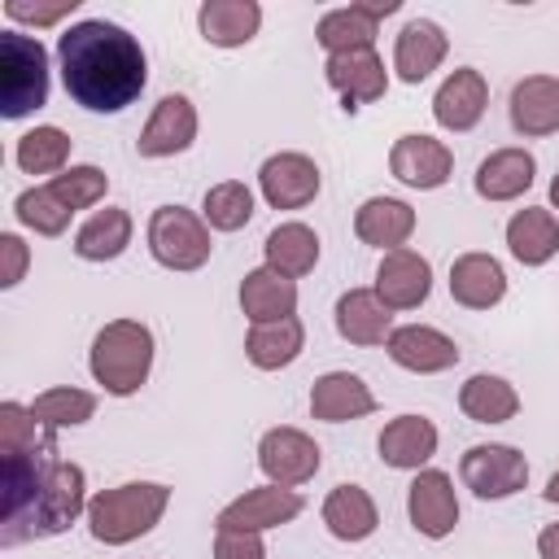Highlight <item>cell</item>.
<instances>
[{
  "instance_id": "obj_1",
  "label": "cell",
  "mask_w": 559,
  "mask_h": 559,
  "mask_svg": "<svg viewBox=\"0 0 559 559\" xmlns=\"http://www.w3.org/2000/svg\"><path fill=\"white\" fill-rule=\"evenodd\" d=\"M57 61H61L66 96L87 114H122L127 105L140 100L148 83V61L140 39L105 17H83L66 26L57 39Z\"/></svg>"
},
{
  "instance_id": "obj_2",
  "label": "cell",
  "mask_w": 559,
  "mask_h": 559,
  "mask_svg": "<svg viewBox=\"0 0 559 559\" xmlns=\"http://www.w3.org/2000/svg\"><path fill=\"white\" fill-rule=\"evenodd\" d=\"M87 476L79 463H66V459H48L44 463V476H39V493L35 502L26 507L22 520L4 524L0 542L4 546H17V542H31V537H57L66 533L79 515H87Z\"/></svg>"
},
{
  "instance_id": "obj_3",
  "label": "cell",
  "mask_w": 559,
  "mask_h": 559,
  "mask_svg": "<svg viewBox=\"0 0 559 559\" xmlns=\"http://www.w3.org/2000/svg\"><path fill=\"white\" fill-rule=\"evenodd\" d=\"M170 507V485L157 480H127L114 489H100L87 502V533L100 546H127L144 537Z\"/></svg>"
},
{
  "instance_id": "obj_4",
  "label": "cell",
  "mask_w": 559,
  "mask_h": 559,
  "mask_svg": "<svg viewBox=\"0 0 559 559\" xmlns=\"http://www.w3.org/2000/svg\"><path fill=\"white\" fill-rule=\"evenodd\" d=\"M87 367L105 393H114V397L140 393V384L153 371V332L140 319H109L92 336Z\"/></svg>"
},
{
  "instance_id": "obj_5",
  "label": "cell",
  "mask_w": 559,
  "mask_h": 559,
  "mask_svg": "<svg viewBox=\"0 0 559 559\" xmlns=\"http://www.w3.org/2000/svg\"><path fill=\"white\" fill-rule=\"evenodd\" d=\"M48 100V52L35 35H0V114L9 122L26 118Z\"/></svg>"
},
{
  "instance_id": "obj_6",
  "label": "cell",
  "mask_w": 559,
  "mask_h": 559,
  "mask_svg": "<svg viewBox=\"0 0 559 559\" xmlns=\"http://www.w3.org/2000/svg\"><path fill=\"white\" fill-rule=\"evenodd\" d=\"M210 223L183 205H157L148 218V253L166 271H197L210 262Z\"/></svg>"
},
{
  "instance_id": "obj_7",
  "label": "cell",
  "mask_w": 559,
  "mask_h": 559,
  "mask_svg": "<svg viewBox=\"0 0 559 559\" xmlns=\"http://www.w3.org/2000/svg\"><path fill=\"white\" fill-rule=\"evenodd\" d=\"M459 476L476 498L498 502V498H511L528 485V459L515 445H493L489 441V445H472L459 459Z\"/></svg>"
},
{
  "instance_id": "obj_8",
  "label": "cell",
  "mask_w": 559,
  "mask_h": 559,
  "mask_svg": "<svg viewBox=\"0 0 559 559\" xmlns=\"http://www.w3.org/2000/svg\"><path fill=\"white\" fill-rule=\"evenodd\" d=\"M319 463H323V450L301 428H288L284 424V428L262 432V441H258V467H262V476L271 485H284V489L306 485L319 472Z\"/></svg>"
},
{
  "instance_id": "obj_9",
  "label": "cell",
  "mask_w": 559,
  "mask_h": 559,
  "mask_svg": "<svg viewBox=\"0 0 559 559\" xmlns=\"http://www.w3.org/2000/svg\"><path fill=\"white\" fill-rule=\"evenodd\" d=\"M406 515H411V524H415L419 537H428V542L450 537L454 524H459L454 480H450L445 472H437V467L415 472V480H411V489H406Z\"/></svg>"
},
{
  "instance_id": "obj_10",
  "label": "cell",
  "mask_w": 559,
  "mask_h": 559,
  "mask_svg": "<svg viewBox=\"0 0 559 559\" xmlns=\"http://www.w3.org/2000/svg\"><path fill=\"white\" fill-rule=\"evenodd\" d=\"M301 493L297 489H284V485H258V489H245L240 498H231L223 511H218V528H245V533H262V528H280L288 520L301 515Z\"/></svg>"
},
{
  "instance_id": "obj_11",
  "label": "cell",
  "mask_w": 559,
  "mask_h": 559,
  "mask_svg": "<svg viewBox=\"0 0 559 559\" xmlns=\"http://www.w3.org/2000/svg\"><path fill=\"white\" fill-rule=\"evenodd\" d=\"M389 170L393 179H402L406 188H419V192H432L450 179L454 170V153L450 144L424 135V131H411V135H397L393 153H389Z\"/></svg>"
},
{
  "instance_id": "obj_12",
  "label": "cell",
  "mask_w": 559,
  "mask_h": 559,
  "mask_svg": "<svg viewBox=\"0 0 559 559\" xmlns=\"http://www.w3.org/2000/svg\"><path fill=\"white\" fill-rule=\"evenodd\" d=\"M319 166L306 153H271L258 170V188L271 210H301L319 197Z\"/></svg>"
},
{
  "instance_id": "obj_13",
  "label": "cell",
  "mask_w": 559,
  "mask_h": 559,
  "mask_svg": "<svg viewBox=\"0 0 559 559\" xmlns=\"http://www.w3.org/2000/svg\"><path fill=\"white\" fill-rule=\"evenodd\" d=\"M389 13H397V0L341 4V9H332V13H323V17H319L314 39L328 48V57L371 48V44H376V31H380V17H389Z\"/></svg>"
},
{
  "instance_id": "obj_14",
  "label": "cell",
  "mask_w": 559,
  "mask_h": 559,
  "mask_svg": "<svg viewBox=\"0 0 559 559\" xmlns=\"http://www.w3.org/2000/svg\"><path fill=\"white\" fill-rule=\"evenodd\" d=\"M192 140H197V105L188 96L170 92L153 105L135 148H140V157H175V153L192 148Z\"/></svg>"
},
{
  "instance_id": "obj_15",
  "label": "cell",
  "mask_w": 559,
  "mask_h": 559,
  "mask_svg": "<svg viewBox=\"0 0 559 559\" xmlns=\"http://www.w3.org/2000/svg\"><path fill=\"white\" fill-rule=\"evenodd\" d=\"M376 293L389 310H415L432 293V266L415 249H393L376 266Z\"/></svg>"
},
{
  "instance_id": "obj_16",
  "label": "cell",
  "mask_w": 559,
  "mask_h": 559,
  "mask_svg": "<svg viewBox=\"0 0 559 559\" xmlns=\"http://www.w3.org/2000/svg\"><path fill=\"white\" fill-rule=\"evenodd\" d=\"M384 349H389V358L397 367H406L415 376H437V371H450L459 362V345L445 332L428 328V323H402V328H393L389 341H384Z\"/></svg>"
},
{
  "instance_id": "obj_17",
  "label": "cell",
  "mask_w": 559,
  "mask_h": 559,
  "mask_svg": "<svg viewBox=\"0 0 559 559\" xmlns=\"http://www.w3.org/2000/svg\"><path fill=\"white\" fill-rule=\"evenodd\" d=\"M323 74L332 83V92H341L345 109H358V105H371L389 92V74H384V61L376 57V48H358V52H336L323 61Z\"/></svg>"
},
{
  "instance_id": "obj_18",
  "label": "cell",
  "mask_w": 559,
  "mask_h": 559,
  "mask_svg": "<svg viewBox=\"0 0 559 559\" xmlns=\"http://www.w3.org/2000/svg\"><path fill=\"white\" fill-rule=\"evenodd\" d=\"M485 105H489V83L480 70L472 66H459L454 74H445V83L437 87L432 96V118L437 127L445 131H472L480 118H485Z\"/></svg>"
},
{
  "instance_id": "obj_19",
  "label": "cell",
  "mask_w": 559,
  "mask_h": 559,
  "mask_svg": "<svg viewBox=\"0 0 559 559\" xmlns=\"http://www.w3.org/2000/svg\"><path fill=\"white\" fill-rule=\"evenodd\" d=\"M511 127L528 140L559 131V79L555 74H528L511 87Z\"/></svg>"
},
{
  "instance_id": "obj_20",
  "label": "cell",
  "mask_w": 559,
  "mask_h": 559,
  "mask_svg": "<svg viewBox=\"0 0 559 559\" xmlns=\"http://www.w3.org/2000/svg\"><path fill=\"white\" fill-rule=\"evenodd\" d=\"M450 52V39L437 22L428 17H415L397 31V44H393V70L402 83H424Z\"/></svg>"
},
{
  "instance_id": "obj_21",
  "label": "cell",
  "mask_w": 559,
  "mask_h": 559,
  "mask_svg": "<svg viewBox=\"0 0 559 559\" xmlns=\"http://www.w3.org/2000/svg\"><path fill=\"white\" fill-rule=\"evenodd\" d=\"M354 231L371 249H384V253L406 249V240L415 236V210L397 197H367L354 210Z\"/></svg>"
},
{
  "instance_id": "obj_22",
  "label": "cell",
  "mask_w": 559,
  "mask_h": 559,
  "mask_svg": "<svg viewBox=\"0 0 559 559\" xmlns=\"http://www.w3.org/2000/svg\"><path fill=\"white\" fill-rule=\"evenodd\" d=\"M450 297L467 310H489L507 297V271L489 253H459L450 262Z\"/></svg>"
},
{
  "instance_id": "obj_23",
  "label": "cell",
  "mask_w": 559,
  "mask_h": 559,
  "mask_svg": "<svg viewBox=\"0 0 559 559\" xmlns=\"http://www.w3.org/2000/svg\"><path fill=\"white\" fill-rule=\"evenodd\" d=\"M376 411V393L354 371H328L310 389V415L323 424H349Z\"/></svg>"
},
{
  "instance_id": "obj_24",
  "label": "cell",
  "mask_w": 559,
  "mask_h": 559,
  "mask_svg": "<svg viewBox=\"0 0 559 559\" xmlns=\"http://www.w3.org/2000/svg\"><path fill=\"white\" fill-rule=\"evenodd\" d=\"M336 332L349 345H384L393 332V310L376 288H349L336 297Z\"/></svg>"
},
{
  "instance_id": "obj_25",
  "label": "cell",
  "mask_w": 559,
  "mask_h": 559,
  "mask_svg": "<svg viewBox=\"0 0 559 559\" xmlns=\"http://www.w3.org/2000/svg\"><path fill=\"white\" fill-rule=\"evenodd\" d=\"M376 450L397 472H424V463L437 454V424L424 415H397L384 424Z\"/></svg>"
},
{
  "instance_id": "obj_26",
  "label": "cell",
  "mask_w": 559,
  "mask_h": 559,
  "mask_svg": "<svg viewBox=\"0 0 559 559\" xmlns=\"http://www.w3.org/2000/svg\"><path fill=\"white\" fill-rule=\"evenodd\" d=\"M240 310H245L249 323L293 319L297 314V280H288L271 266H253L240 280Z\"/></svg>"
},
{
  "instance_id": "obj_27",
  "label": "cell",
  "mask_w": 559,
  "mask_h": 559,
  "mask_svg": "<svg viewBox=\"0 0 559 559\" xmlns=\"http://www.w3.org/2000/svg\"><path fill=\"white\" fill-rule=\"evenodd\" d=\"M537 162L528 148H493L476 166V197L480 201H515L533 188Z\"/></svg>"
},
{
  "instance_id": "obj_28",
  "label": "cell",
  "mask_w": 559,
  "mask_h": 559,
  "mask_svg": "<svg viewBox=\"0 0 559 559\" xmlns=\"http://www.w3.org/2000/svg\"><path fill=\"white\" fill-rule=\"evenodd\" d=\"M507 249L520 266H546L559 253V218L542 205H524L507 223Z\"/></svg>"
},
{
  "instance_id": "obj_29",
  "label": "cell",
  "mask_w": 559,
  "mask_h": 559,
  "mask_svg": "<svg viewBox=\"0 0 559 559\" xmlns=\"http://www.w3.org/2000/svg\"><path fill=\"white\" fill-rule=\"evenodd\" d=\"M201 39L214 48H240L258 35L262 26V4L258 0H205L197 13Z\"/></svg>"
},
{
  "instance_id": "obj_30",
  "label": "cell",
  "mask_w": 559,
  "mask_h": 559,
  "mask_svg": "<svg viewBox=\"0 0 559 559\" xmlns=\"http://www.w3.org/2000/svg\"><path fill=\"white\" fill-rule=\"evenodd\" d=\"M306 349V328L301 319H275V323H253L249 336H245V354L258 371H280V367H293Z\"/></svg>"
},
{
  "instance_id": "obj_31",
  "label": "cell",
  "mask_w": 559,
  "mask_h": 559,
  "mask_svg": "<svg viewBox=\"0 0 559 559\" xmlns=\"http://www.w3.org/2000/svg\"><path fill=\"white\" fill-rule=\"evenodd\" d=\"M323 524L336 542H367L380 524V511L362 485H336L323 498Z\"/></svg>"
},
{
  "instance_id": "obj_32",
  "label": "cell",
  "mask_w": 559,
  "mask_h": 559,
  "mask_svg": "<svg viewBox=\"0 0 559 559\" xmlns=\"http://www.w3.org/2000/svg\"><path fill=\"white\" fill-rule=\"evenodd\" d=\"M131 231H135L131 214L118 210V205H105V210H96V214L74 231V253H79L83 262H114V258L127 253Z\"/></svg>"
},
{
  "instance_id": "obj_33",
  "label": "cell",
  "mask_w": 559,
  "mask_h": 559,
  "mask_svg": "<svg viewBox=\"0 0 559 559\" xmlns=\"http://www.w3.org/2000/svg\"><path fill=\"white\" fill-rule=\"evenodd\" d=\"M459 411H463L472 424H507V419L520 415V393H515L511 380L480 371V376L463 380V389H459Z\"/></svg>"
},
{
  "instance_id": "obj_34",
  "label": "cell",
  "mask_w": 559,
  "mask_h": 559,
  "mask_svg": "<svg viewBox=\"0 0 559 559\" xmlns=\"http://www.w3.org/2000/svg\"><path fill=\"white\" fill-rule=\"evenodd\" d=\"M262 253H266V266H271V271L288 275V280H301V275H310L314 262H319V236H314V227H306V223H280V227L266 231Z\"/></svg>"
},
{
  "instance_id": "obj_35",
  "label": "cell",
  "mask_w": 559,
  "mask_h": 559,
  "mask_svg": "<svg viewBox=\"0 0 559 559\" xmlns=\"http://www.w3.org/2000/svg\"><path fill=\"white\" fill-rule=\"evenodd\" d=\"M13 162L26 170V175H61L66 162H70V135L61 127H31L17 148H13Z\"/></svg>"
},
{
  "instance_id": "obj_36",
  "label": "cell",
  "mask_w": 559,
  "mask_h": 559,
  "mask_svg": "<svg viewBox=\"0 0 559 559\" xmlns=\"http://www.w3.org/2000/svg\"><path fill=\"white\" fill-rule=\"evenodd\" d=\"M31 415H35V424H39L44 432L79 428V424H87V419L96 415V397H92L87 389H70V384L44 389V393L31 402Z\"/></svg>"
},
{
  "instance_id": "obj_37",
  "label": "cell",
  "mask_w": 559,
  "mask_h": 559,
  "mask_svg": "<svg viewBox=\"0 0 559 559\" xmlns=\"http://www.w3.org/2000/svg\"><path fill=\"white\" fill-rule=\"evenodd\" d=\"M201 218H205L214 231H240V227L253 218V192H249V183L223 179V183L205 188Z\"/></svg>"
},
{
  "instance_id": "obj_38",
  "label": "cell",
  "mask_w": 559,
  "mask_h": 559,
  "mask_svg": "<svg viewBox=\"0 0 559 559\" xmlns=\"http://www.w3.org/2000/svg\"><path fill=\"white\" fill-rule=\"evenodd\" d=\"M13 214H17V223L31 227L35 236H61V231L70 227V214H74V210H70L48 183H35V188L17 192Z\"/></svg>"
},
{
  "instance_id": "obj_39",
  "label": "cell",
  "mask_w": 559,
  "mask_h": 559,
  "mask_svg": "<svg viewBox=\"0 0 559 559\" xmlns=\"http://www.w3.org/2000/svg\"><path fill=\"white\" fill-rule=\"evenodd\" d=\"M48 188L70 205V210H92L96 201H105L109 192V175L100 166H66L57 179H48Z\"/></svg>"
},
{
  "instance_id": "obj_40",
  "label": "cell",
  "mask_w": 559,
  "mask_h": 559,
  "mask_svg": "<svg viewBox=\"0 0 559 559\" xmlns=\"http://www.w3.org/2000/svg\"><path fill=\"white\" fill-rule=\"evenodd\" d=\"M44 437H39V424L31 415V406L22 402H0V454H17V450H35Z\"/></svg>"
},
{
  "instance_id": "obj_41",
  "label": "cell",
  "mask_w": 559,
  "mask_h": 559,
  "mask_svg": "<svg viewBox=\"0 0 559 559\" xmlns=\"http://www.w3.org/2000/svg\"><path fill=\"white\" fill-rule=\"evenodd\" d=\"M214 559H266V542H262V533L218 528L214 533Z\"/></svg>"
},
{
  "instance_id": "obj_42",
  "label": "cell",
  "mask_w": 559,
  "mask_h": 559,
  "mask_svg": "<svg viewBox=\"0 0 559 559\" xmlns=\"http://www.w3.org/2000/svg\"><path fill=\"white\" fill-rule=\"evenodd\" d=\"M79 9V0H61V4H26V0H9L4 13L13 22H31V26H57L61 17H70Z\"/></svg>"
},
{
  "instance_id": "obj_43",
  "label": "cell",
  "mask_w": 559,
  "mask_h": 559,
  "mask_svg": "<svg viewBox=\"0 0 559 559\" xmlns=\"http://www.w3.org/2000/svg\"><path fill=\"white\" fill-rule=\"evenodd\" d=\"M0 262H4V266H0V288H13V284L26 275V262H31L22 236H13V231L0 236Z\"/></svg>"
},
{
  "instance_id": "obj_44",
  "label": "cell",
  "mask_w": 559,
  "mask_h": 559,
  "mask_svg": "<svg viewBox=\"0 0 559 559\" xmlns=\"http://www.w3.org/2000/svg\"><path fill=\"white\" fill-rule=\"evenodd\" d=\"M537 555L542 559H559V524H546L537 533Z\"/></svg>"
},
{
  "instance_id": "obj_45",
  "label": "cell",
  "mask_w": 559,
  "mask_h": 559,
  "mask_svg": "<svg viewBox=\"0 0 559 559\" xmlns=\"http://www.w3.org/2000/svg\"><path fill=\"white\" fill-rule=\"evenodd\" d=\"M542 498H546V502H559V472H555V476L546 480V489H542Z\"/></svg>"
},
{
  "instance_id": "obj_46",
  "label": "cell",
  "mask_w": 559,
  "mask_h": 559,
  "mask_svg": "<svg viewBox=\"0 0 559 559\" xmlns=\"http://www.w3.org/2000/svg\"><path fill=\"white\" fill-rule=\"evenodd\" d=\"M550 205H555V210H559V175H555V179H550Z\"/></svg>"
}]
</instances>
